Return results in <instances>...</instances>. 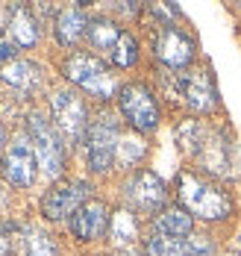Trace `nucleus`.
I'll return each instance as SVG.
<instances>
[{"label": "nucleus", "mask_w": 241, "mask_h": 256, "mask_svg": "<svg viewBox=\"0 0 241 256\" xmlns=\"http://www.w3.org/2000/svg\"><path fill=\"white\" fill-rule=\"evenodd\" d=\"M180 200L186 204V209H191L197 218L206 221H221L233 212V200L227 192H221L218 186H212L209 180L194 177V174H180Z\"/></svg>", "instance_id": "1"}, {"label": "nucleus", "mask_w": 241, "mask_h": 256, "mask_svg": "<svg viewBox=\"0 0 241 256\" xmlns=\"http://www.w3.org/2000/svg\"><path fill=\"white\" fill-rule=\"evenodd\" d=\"M27 130H29V144L35 150V159L41 165V171L47 177H59L65 168V150H62V138L56 127L38 112H32L27 118Z\"/></svg>", "instance_id": "2"}, {"label": "nucleus", "mask_w": 241, "mask_h": 256, "mask_svg": "<svg viewBox=\"0 0 241 256\" xmlns=\"http://www.w3.org/2000/svg\"><path fill=\"white\" fill-rule=\"evenodd\" d=\"M65 77L71 82H77L80 88H85L88 94L100 98V100L112 98V92H115V80L106 71V65L100 59L88 56V53H74L65 62Z\"/></svg>", "instance_id": "3"}, {"label": "nucleus", "mask_w": 241, "mask_h": 256, "mask_svg": "<svg viewBox=\"0 0 241 256\" xmlns=\"http://www.w3.org/2000/svg\"><path fill=\"white\" fill-rule=\"evenodd\" d=\"M118 106H121L124 118H127L135 130L150 132V130L159 127V106H156V98L150 94L147 86H141V82L124 86L121 94H118Z\"/></svg>", "instance_id": "4"}, {"label": "nucleus", "mask_w": 241, "mask_h": 256, "mask_svg": "<svg viewBox=\"0 0 241 256\" xmlns=\"http://www.w3.org/2000/svg\"><path fill=\"white\" fill-rule=\"evenodd\" d=\"M50 109H53V121L56 130L68 138V142H80L85 136L88 127V112H85V103L77 92L71 88H59L50 98Z\"/></svg>", "instance_id": "5"}, {"label": "nucleus", "mask_w": 241, "mask_h": 256, "mask_svg": "<svg viewBox=\"0 0 241 256\" xmlns=\"http://www.w3.org/2000/svg\"><path fill=\"white\" fill-rule=\"evenodd\" d=\"M85 150H88V165L94 174H103L109 171L112 159L118 154V127L112 118H97L91 127H88V136H85Z\"/></svg>", "instance_id": "6"}, {"label": "nucleus", "mask_w": 241, "mask_h": 256, "mask_svg": "<svg viewBox=\"0 0 241 256\" xmlns=\"http://www.w3.org/2000/svg\"><path fill=\"white\" fill-rule=\"evenodd\" d=\"M124 198L130 200V206H133L135 212L153 215L156 209H162L165 198H168V188H165V182L153 171H138V174H133V177L127 180Z\"/></svg>", "instance_id": "7"}, {"label": "nucleus", "mask_w": 241, "mask_h": 256, "mask_svg": "<svg viewBox=\"0 0 241 256\" xmlns=\"http://www.w3.org/2000/svg\"><path fill=\"white\" fill-rule=\"evenodd\" d=\"M85 198H88V182H82V180H65V182L53 186V188L44 194L41 212H44V218L59 221V218L74 215V212L85 204Z\"/></svg>", "instance_id": "8"}, {"label": "nucleus", "mask_w": 241, "mask_h": 256, "mask_svg": "<svg viewBox=\"0 0 241 256\" xmlns=\"http://www.w3.org/2000/svg\"><path fill=\"white\" fill-rule=\"evenodd\" d=\"M35 165H38V159H35V150H32V144L27 138H15L6 148L3 162H0L3 177L18 188H29L35 182Z\"/></svg>", "instance_id": "9"}, {"label": "nucleus", "mask_w": 241, "mask_h": 256, "mask_svg": "<svg viewBox=\"0 0 241 256\" xmlns=\"http://www.w3.org/2000/svg\"><path fill=\"white\" fill-rule=\"evenodd\" d=\"M156 56L165 65H171V68H186L191 62V56H194V42L188 38L183 30L168 24L159 32V38H156Z\"/></svg>", "instance_id": "10"}, {"label": "nucleus", "mask_w": 241, "mask_h": 256, "mask_svg": "<svg viewBox=\"0 0 241 256\" xmlns=\"http://www.w3.org/2000/svg\"><path fill=\"white\" fill-rule=\"evenodd\" d=\"M109 227V212L100 200H85V204L71 215V232L80 242H94L100 238Z\"/></svg>", "instance_id": "11"}, {"label": "nucleus", "mask_w": 241, "mask_h": 256, "mask_svg": "<svg viewBox=\"0 0 241 256\" xmlns=\"http://www.w3.org/2000/svg\"><path fill=\"white\" fill-rule=\"evenodd\" d=\"M177 88L180 94L186 98V103L197 112H209L215 106V86L209 74L203 71H188V74H180L177 77Z\"/></svg>", "instance_id": "12"}, {"label": "nucleus", "mask_w": 241, "mask_h": 256, "mask_svg": "<svg viewBox=\"0 0 241 256\" xmlns=\"http://www.w3.org/2000/svg\"><path fill=\"white\" fill-rule=\"evenodd\" d=\"M0 77L6 80L12 88H18V92H35L38 86H41V71H38V65H32L27 59H9L3 68H0Z\"/></svg>", "instance_id": "13"}, {"label": "nucleus", "mask_w": 241, "mask_h": 256, "mask_svg": "<svg viewBox=\"0 0 241 256\" xmlns=\"http://www.w3.org/2000/svg\"><path fill=\"white\" fill-rule=\"evenodd\" d=\"M85 30H88V18H85V12L80 6H71V9L59 12V18H56V38H59V44H65V48L77 44L85 36Z\"/></svg>", "instance_id": "14"}, {"label": "nucleus", "mask_w": 241, "mask_h": 256, "mask_svg": "<svg viewBox=\"0 0 241 256\" xmlns=\"http://www.w3.org/2000/svg\"><path fill=\"white\" fill-rule=\"evenodd\" d=\"M9 36L18 48H32L38 42V24L27 6H15L9 15Z\"/></svg>", "instance_id": "15"}, {"label": "nucleus", "mask_w": 241, "mask_h": 256, "mask_svg": "<svg viewBox=\"0 0 241 256\" xmlns=\"http://www.w3.org/2000/svg\"><path fill=\"white\" fill-rule=\"evenodd\" d=\"M18 254L21 256H56V244L38 227H24L18 232Z\"/></svg>", "instance_id": "16"}, {"label": "nucleus", "mask_w": 241, "mask_h": 256, "mask_svg": "<svg viewBox=\"0 0 241 256\" xmlns=\"http://www.w3.org/2000/svg\"><path fill=\"white\" fill-rule=\"evenodd\" d=\"M156 232L171 236V238H186L191 236V215L186 209H165L156 218Z\"/></svg>", "instance_id": "17"}, {"label": "nucleus", "mask_w": 241, "mask_h": 256, "mask_svg": "<svg viewBox=\"0 0 241 256\" xmlns=\"http://www.w3.org/2000/svg\"><path fill=\"white\" fill-rule=\"evenodd\" d=\"M118 38H121V30L112 24V21H91L88 24V42L94 44V50H106L112 53L115 50V44H118Z\"/></svg>", "instance_id": "18"}, {"label": "nucleus", "mask_w": 241, "mask_h": 256, "mask_svg": "<svg viewBox=\"0 0 241 256\" xmlns=\"http://www.w3.org/2000/svg\"><path fill=\"white\" fill-rule=\"evenodd\" d=\"M112 242L118 244V248H127V244H133L135 238H138V227H135V218L133 212H127V209H121V212H115L112 215Z\"/></svg>", "instance_id": "19"}, {"label": "nucleus", "mask_w": 241, "mask_h": 256, "mask_svg": "<svg viewBox=\"0 0 241 256\" xmlns=\"http://www.w3.org/2000/svg\"><path fill=\"white\" fill-rule=\"evenodd\" d=\"M135 59H138V44H135V38L130 32H121V38H118V44H115V50H112V62H115L118 68H130V65H135Z\"/></svg>", "instance_id": "20"}, {"label": "nucleus", "mask_w": 241, "mask_h": 256, "mask_svg": "<svg viewBox=\"0 0 241 256\" xmlns=\"http://www.w3.org/2000/svg\"><path fill=\"white\" fill-rule=\"evenodd\" d=\"M144 156V142L141 138H135V136H124V138H118V162L121 165H135L138 159Z\"/></svg>", "instance_id": "21"}, {"label": "nucleus", "mask_w": 241, "mask_h": 256, "mask_svg": "<svg viewBox=\"0 0 241 256\" xmlns=\"http://www.w3.org/2000/svg\"><path fill=\"white\" fill-rule=\"evenodd\" d=\"M0 256H9V242L0 236Z\"/></svg>", "instance_id": "22"}, {"label": "nucleus", "mask_w": 241, "mask_h": 256, "mask_svg": "<svg viewBox=\"0 0 241 256\" xmlns=\"http://www.w3.org/2000/svg\"><path fill=\"white\" fill-rule=\"evenodd\" d=\"M9 56H12V48H6V44H0V62H3V59H9Z\"/></svg>", "instance_id": "23"}, {"label": "nucleus", "mask_w": 241, "mask_h": 256, "mask_svg": "<svg viewBox=\"0 0 241 256\" xmlns=\"http://www.w3.org/2000/svg\"><path fill=\"white\" fill-rule=\"evenodd\" d=\"M3 198H6V194H3V188H0V204H3Z\"/></svg>", "instance_id": "24"}, {"label": "nucleus", "mask_w": 241, "mask_h": 256, "mask_svg": "<svg viewBox=\"0 0 241 256\" xmlns=\"http://www.w3.org/2000/svg\"><path fill=\"white\" fill-rule=\"evenodd\" d=\"M0 144H3V127H0Z\"/></svg>", "instance_id": "25"}, {"label": "nucleus", "mask_w": 241, "mask_h": 256, "mask_svg": "<svg viewBox=\"0 0 241 256\" xmlns=\"http://www.w3.org/2000/svg\"><path fill=\"white\" fill-rule=\"evenodd\" d=\"M124 256H135V254H124Z\"/></svg>", "instance_id": "26"}]
</instances>
